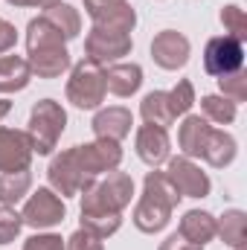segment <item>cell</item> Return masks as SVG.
I'll use <instances>...</instances> for the list:
<instances>
[{
  "label": "cell",
  "mask_w": 247,
  "mask_h": 250,
  "mask_svg": "<svg viewBox=\"0 0 247 250\" xmlns=\"http://www.w3.org/2000/svg\"><path fill=\"white\" fill-rule=\"evenodd\" d=\"M134 198V178L128 172H108L82 192V230L108 239L123 227V209Z\"/></svg>",
  "instance_id": "cell-1"
},
{
  "label": "cell",
  "mask_w": 247,
  "mask_h": 250,
  "mask_svg": "<svg viewBox=\"0 0 247 250\" xmlns=\"http://www.w3.org/2000/svg\"><path fill=\"white\" fill-rule=\"evenodd\" d=\"M181 204V195L178 189L169 184V178L163 172H148L145 181H143V195L134 207V227L140 233H160L169 221H172V212L175 207Z\"/></svg>",
  "instance_id": "cell-2"
},
{
  "label": "cell",
  "mask_w": 247,
  "mask_h": 250,
  "mask_svg": "<svg viewBox=\"0 0 247 250\" xmlns=\"http://www.w3.org/2000/svg\"><path fill=\"white\" fill-rule=\"evenodd\" d=\"M64 128H67V111L56 99H41L32 114H29V125H26V137L32 143L35 154H53V148L59 146Z\"/></svg>",
  "instance_id": "cell-3"
},
{
  "label": "cell",
  "mask_w": 247,
  "mask_h": 250,
  "mask_svg": "<svg viewBox=\"0 0 247 250\" xmlns=\"http://www.w3.org/2000/svg\"><path fill=\"white\" fill-rule=\"evenodd\" d=\"M105 70L99 64L82 59L79 64L70 67L67 79V102H73L82 111H96L105 102Z\"/></svg>",
  "instance_id": "cell-4"
},
{
  "label": "cell",
  "mask_w": 247,
  "mask_h": 250,
  "mask_svg": "<svg viewBox=\"0 0 247 250\" xmlns=\"http://www.w3.org/2000/svg\"><path fill=\"white\" fill-rule=\"evenodd\" d=\"M67 215V207H64V198L59 192H53L50 187H38L23 204V224L32 227V230H53L59 227Z\"/></svg>",
  "instance_id": "cell-5"
},
{
  "label": "cell",
  "mask_w": 247,
  "mask_h": 250,
  "mask_svg": "<svg viewBox=\"0 0 247 250\" xmlns=\"http://www.w3.org/2000/svg\"><path fill=\"white\" fill-rule=\"evenodd\" d=\"M73 151H76V160H79L84 178H90V181L120 169V163H123V146L114 140H93L84 146H73Z\"/></svg>",
  "instance_id": "cell-6"
},
{
  "label": "cell",
  "mask_w": 247,
  "mask_h": 250,
  "mask_svg": "<svg viewBox=\"0 0 247 250\" xmlns=\"http://www.w3.org/2000/svg\"><path fill=\"white\" fill-rule=\"evenodd\" d=\"M163 175L169 178L172 187L178 189L181 198H206L209 189H212L209 175H206L192 157H184V154H181V157H169Z\"/></svg>",
  "instance_id": "cell-7"
},
{
  "label": "cell",
  "mask_w": 247,
  "mask_h": 250,
  "mask_svg": "<svg viewBox=\"0 0 247 250\" xmlns=\"http://www.w3.org/2000/svg\"><path fill=\"white\" fill-rule=\"evenodd\" d=\"M245 67V44L230 35H215L204 47V70L215 79L230 76Z\"/></svg>",
  "instance_id": "cell-8"
},
{
  "label": "cell",
  "mask_w": 247,
  "mask_h": 250,
  "mask_svg": "<svg viewBox=\"0 0 247 250\" xmlns=\"http://www.w3.org/2000/svg\"><path fill=\"white\" fill-rule=\"evenodd\" d=\"M134 41L131 35L125 32H108V29H99L93 26L84 38V59L99 67H108V64H117L120 59H125L131 53Z\"/></svg>",
  "instance_id": "cell-9"
},
{
  "label": "cell",
  "mask_w": 247,
  "mask_h": 250,
  "mask_svg": "<svg viewBox=\"0 0 247 250\" xmlns=\"http://www.w3.org/2000/svg\"><path fill=\"white\" fill-rule=\"evenodd\" d=\"M47 178H50V189L59 192L62 198L82 195L84 189L93 184L90 178H84V172H82V166H79L73 148H64L62 154L53 157V163H50V169H47Z\"/></svg>",
  "instance_id": "cell-10"
},
{
  "label": "cell",
  "mask_w": 247,
  "mask_h": 250,
  "mask_svg": "<svg viewBox=\"0 0 247 250\" xmlns=\"http://www.w3.org/2000/svg\"><path fill=\"white\" fill-rule=\"evenodd\" d=\"M189 53H192V44L178 29H163L151 41V59L163 70H181L189 62Z\"/></svg>",
  "instance_id": "cell-11"
},
{
  "label": "cell",
  "mask_w": 247,
  "mask_h": 250,
  "mask_svg": "<svg viewBox=\"0 0 247 250\" xmlns=\"http://www.w3.org/2000/svg\"><path fill=\"white\" fill-rule=\"evenodd\" d=\"M32 143L26 131L18 128H0V175L3 172H21L32 163Z\"/></svg>",
  "instance_id": "cell-12"
},
{
  "label": "cell",
  "mask_w": 247,
  "mask_h": 250,
  "mask_svg": "<svg viewBox=\"0 0 247 250\" xmlns=\"http://www.w3.org/2000/svg\"><path fill=\"white\" fill-rule=\"evenodd\" d=\"M134 148H137V157H140L145 166L157 169V166H160V163H166V160H169V154H172L169 131H166V128H160V125H148V123L140 125V128H137Z\"/></svg>",
  "instance_id": "cell-13"
},
{
  "label": "cell",
  "mask_w": 247,
  "mask_h": 250,
  "mask_svg": "<svg viewBox=\"0 0 247 250\" xmlns=\"http://www.w3.org/2000/svg\"><path fill=\"white\" fill-rule=\"evenodd\" d=\"M131 125H134V114L123 108V105H114V108H102L96 117H93V134L96 140H114V143H123L125 137L131 134Z\"/></svg>",
  "instance_id": "cell-14"
},
{
  "label": "cell",
  "mask_w": 247,
  "mask_h": 250,
  "mask_svg": "<svg viewBox=\"0 0 247 250\" xmlns=\"http://www.w3.org/2000/svg\"><path fill=\"white\" fill-rule=\"evenodd\" d=\"M26 53H29V59H26L29 70L38 79H59L62 73H67L73 67L67 44H62V47H38V50H26Z\"/></svg>",
  "instance_id": "cell-15"
},
{
  "label": "cell",
  "mask_w": 247,
  "mask_h": 250,
  "mask_svg": "<svg viewBox=\"0 0 247 250\" xmlns=\"http://www.w3.org/2000/svg\"><path fill=\"white\" fill-rule=\"evenodd\" d=\"M102 70H105V90H111V93L120 96V99L134 96V93L143 87V67H140V64L117 62V64L102 67Z\"/></svg>",
  "instance_id": "cell-16"
},
{
  "label": "cell",
  "mask_w": 247,
  "mask_h": 250,
  "mask_svg": "<svg viewBox=\"0 0 247 250\" xmlns=\"http://www.w3.org/2000/svg\"><path fill=\"white\" fill-rule=\"evenodd\" d=\"M178 236L204 248L206 242H212L218 236V218L206 209H189V212H184V218L178 224Z\"/></svg>",
  "instance_id": "cell-17"
},
{
  "label": "cell",
  "mask_w": 247,
  "mask_h": 250,
  "mask_svg": "<svg viewBox=\"0 0 247 250\" xmlns=\"http://www.w3.org/2000/svg\"><path fill=\"white\" fill-rule=\"evenodd\" d=\"M212 125L206 123L204 117L198 114H186L181 128H178V146L184 151V157H201L204 154V146H206V137H209Z\"/></svg>",
  "instance_id": "cell-18"
},
{
  "label": "cell",
  "mask_w": 247,
  "mask_h": 250,
  "mask_svg": "<svg viewBox=\"0 0 247 250\" xmlns=\"http://www.w3.org/2000/svg\"><path fill=\"white\" fill-rule=\"evenodd\" d=\"M236 154H239L236 137L227 134L224 128H212L209 137H206V146H204V154H201V157H204L212 169H224V166H230V163L236 160Z\"/></svg>",
  "instance_id": "cell-19"
},
{
  "label": "cell",
  "mask_w": 247,
  "mask_h": 250,
  "mask_svg": "<svg viewBox=\"0 0 247 250\" xmlns=\"http://www.w3.org/2000/svg\"><path fill=\"white\" fill-rule=\"evenodd\" d=\"M32 82L29 62L21 56H0V93H18L26 90Z\"/></svg>",
  "instance_id": "cell-20"
},
{
  "label": "cell",
  "mask_w": 247,
  "mask_h": 250,
  "mask_svg": "<svg viewBox=\"0 0 247 250\" xmlns=\"http://www.w3.org/2000/svg\"><path fill=\"white\" fill-rule=\"evenodd\" d=\"M140 117L148 125H160L169 131V125H175V111H172V99L166 90H151L143 102H140Z\"/></svg>",
  "instance_id": "cell-21"
},
{
  "label": "cell",
  "mask_w": 247,
  "mask_h": 250,
  "mask_svg": "<svg viewBox=\"0 0 247 250\" xmlns=\"http://www.w3.org/2000/svg\"><path fill=\"white\" fill-rule=\"evenodd\" d=\"M93 26L108 29V32H125V35H131L134 26H137V12H134V6H131L128 0H123V3H117V6H111V9H105V12H99V15L93 18Z\"/></svg>",
  "instance_id": "cell-22"
},
{
  "label": "cell",
  "mask_w": 247,
  "mask_h": 250,
  "mask_svg": "<svg viewBox=\"0 0 247 250\" xmlns=\"http://www.w3.org/2000/svg\"><path fill=\"white\" fill-rule=\"evenodd\" d=\"M41 18L44 21H50L59 32H62L67 41H73V38H79V32H82V15H79V9H73L70 3H53V6H47L44 12H41Z\"/></svg>",
  "instance_id": "cell-23"
},
{
  "label": "cell",
  "mask_w": 247,
  "mask_h": 250,
  "mask_svg": "<svg viewBox=\"0 0 247 250\" xmlns=\"http://www.w3.org/2000/svg\"><path fill=\"white\" fill-rule=\"evenodd\" d=\"M32 189V172L21 169V172H3L0 175V207H15L18 201H23Z\"/></svg>",
  "instance_id": "cell-24"
},
{
  "label": "cell",
  "mask_w": 247,
  "mask_h": 250,
  "mask_svg": "<svg viewBox=\"0 0 247 250\" xmlns=\"http://www.w3.org/2000/svg\"><path fill=\"white\" fill-rule=\"evenodd\" d=\"M218 236L227 248L233 250H245V239H247V215L242 209H227L218 218Z\"/></svg>",
  "instance_id": "cell-25"
},
{
  "label": "cell",
  "mask_w": 247,
  "mask_h": 250,
  "mask_svg": "<svg viewBox=\"0 0 247 250\" xmlns=\"http://www.w3.org/2000/svg\"><path fill=\"white\" fill-rule=\"evenodd\" d=\"M201 111H204V120L206 123H215V125H230L239 114V105L230 102L227 96L221 93H206L201 99Z\"/></svg>",
  "instance_id": "cell-26"
},
{
  "label": "cell",
  "mask_w": 247,
  "mask_h": 250,
  "mask_svg": "<svg viewBox=\"0 0 247 250\" xmlns=\"http://www.w3.org/2000/svg\"><path fill=\"white\" fill-rule=\"evenodd\" d=\"M218 90H221V96H227L230 102H236V105H242L247 99V70H236V73H230V76H221L218 79Z\"/></svg>",
  "instance_id": "cell-27"
},
{
  "label": "cell",
  "mask_w": 247,
  "mask_h": 250,
  "mask_svg": "<svg viewBox=\"0 0 247 250\" xmlns=\"http://www.w3.org/2000/svg\"><path fill=\"white\" fill-rule=\"evenodd\" d=\"M221 23H224V29H227V35L230 38H236V41H242L245 44L247 38V15L242 6H224L221 9Z\"/></svg>",
  "instance_id": "cell-28"
},
{
  "label": "cell",
  "mask_w": 247,
  "mask_h": 250,
  "mask_svg": "<svg viewBox=\"0 0 247 250\" xmlns=\"http://www.w3.org/2000/svg\"><path fill=\"white\" fill-rule=\"evenodd\" d=\"M169 99H172L175 117H186L192 111V105H195V87H192V82L189 79H181L175 84V90H169Z\"/></svg>",
  "instance_id": "cell-29"
},
{
  "label": "cell",
  "mask_w": 247,
  "mask_h": 250,
  "mask_svg": "<svg viewBox=\"0 0 247 250\" xmlns=\"http://www.w3.org/2000/svg\"><path fill=\"white\" fill-rule=\"evenodd\" d=\"M21 227H23V218L21 212H15V207H0V245H12Z\"/></svg>",
  "instance_id": "cell-30"
},
{
  "label": "cell",
  "mask_w": 247,
  "mask_h": 250,
  "mask_svg": "<svg viewBox=\"0 0 247 250\" xmlns=\"http://www.w3.org/2000/svg\"><path fill=\"white\" fill-rule=\"evenodd\" d=\"M23 250H67V242H64L59 233H35L23 242Z\"/></svg>",
  "instance_id": "cell-31"
},
{
  "label": "cell",
  "mask_w": 247,
  "mask_h": 250,
  "mask_svg": "<svg viewBox=\"0 0 247 250\" xmlns=\"http://www.w3.org/2000/svg\"><path fill=\"white\" fill-rule=\"evenodd\" d=\"M67 250H105V242L99 239V236H93V233H87V230H76L70 239H67Z\"/></svg>",
  "instance_id": "cell-32"
},
{
  "label": "cell",
  "mask_w": 247,
  "mask_h": 250,
  "mask_svg": "<svg viewBox=\"0 0 247 250\" xmlns=\"http://www.w3.org/2000/svg\"><path fill=\"white\" fill-rule=\"evenodd\" d=\"M18 44V29L15 23H9L6 18H0V56H6L9 50H15Z\"/></svg>",
  "instance_id": "cell-33"
},
{
  "label": "cell",
  "mask_w": 247,
  "mask_h": 250,
  "mask_svg": "<svg viewBox=\"0 0 247 250\" xmlns=\"http://www.w3.org/2000/svg\"><path fill=\"white\" fill-rule=\"evenodd\" d=\"M160 250H204V248H201V245L186 242L184 236H178V233H175V236H169V239L160 245Z\"/></svg>",
  "instance_id": "cell-34"
},
{
  "label": "cell",
  "mask_w": 247,
  "mask_h": 250,
  "mask_svg": "<svg viewBox=\"0 0 247 250\" xmlns=\"http://www.w3.org/2000/svg\"><path fill=\"white\" fill-rule=\"evenodd\" d=\"M117 3H123V0H84V12H87L90 21H93L99 12H105V9H111V6H117Z\"/></svg>",
  "instance_id": "cell-35"
},
{
  "label": "cell",
  "mask_w": 247,
  "mask_h": 250,
  "mask_svg": "<svg viewBox=\"0 0 247 250\" xmlns=\"http://www.w3.org/2000/svg\"><path fill=\"white\" fill-rule=\"evenodd\" d=\"M6 3H12V6H38V9H47V6H53V3H62V0H6Z\"/></svg>",
  "instance_id": "cell-36"
},
{
  "label": "cell",
  "mask_w": 247,
  "mask_h": 250,
  "mask_svg": "<svg viewBox=\"0 0 247 250\" xmlns=\"http://www.w3.org/2000/svg\"><path fill=\"white\" fill-rule=\"evenodd\" d=\"M9 111H12V102H9V99H0V120H3Z\"/></svg>",
  "instance_id": "cell-37"
}]
</instances>
